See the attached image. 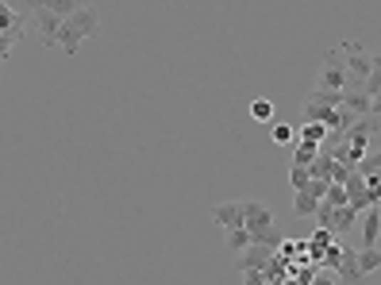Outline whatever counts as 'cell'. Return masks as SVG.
<instances>
[{
	"label": "cell",
	"mask_w": 381,
	"mask_h": 285,
	"mask_svg": "<svg viewBox=\"0 0 381 285\" xmlns=\"http://www.w3.org/2000/svg\"><path fill=\"white\" fill-rule=\"evenodd\" d=\"M251 116L259 120V123H270V120H273V100H266V97L251 100Z\"/></svg>",
	"instance_id": "d6986e66"
},
{
	"label": "cell",
	"mask_w": 381,
	"mask_h": 285,
	"mask_svg": "<svg viewBox=\"0 0 381 285\" xmlns=\"http://www.w3.org/2000/svg\"><path fill=\"white\" fill-rule=\"evenodd\" d=\"M355 224H358V212H355L350 204H347V208H339V212H335V235H347Z\"/></svg>",
	"instance_id": "ac0fdd59"
},
{
	"label": "cell",
	"mask_w": 381,
	"mask_h": 285,
	"mask_svg": "<svg viewBox=\"0 0 381 285\" xmlns=\"http://www.w3.org/2000/svg\"><path fill=\"white\" fill-rule=\"evenodd\" d=\"M320 204L323 201H316L312 193H293V212H297V216H312V220H316Z\"/></svg>",
	"instance_id": "5bb4252c"
},
{
	"label": "cell",
	"mask_w": 381,
	"mask_h": 285,
	"mask_svg": "<svg viewBox=\"0 0 381 285\" xmlns=\"http://www.w3.org/2000/svg\"><path fill=\"white\" fill-rule=\"evenodd\" d=\"M377 239H381V212L370 208V212L362 216V247H377Z\"/></svg>",
	"instance_id": "30bf717a"
},
{
	"label": "cell",
	"mask_w": 381,
	"mask_h": 285,
	"mask_svg": "<svg viewBox=\"0 0 381 285\" xmlns=\"http://www.w3.org/2000/svg\"><path fill=\"white\" fill-rule=\"evenodd\" d=\"M289 185H293V193H308L312 174H308L304 166H289Z\"/></svg>",
	"instance_id": "e0dca14e"
},
{
	"label": "cell",
	"mask_w": 381,
	"mask_h": 285,
	"mask_svg": "<svg viewBox=\"0 0 381 285\" xmlns=\"http://www.w3.org/2000/svg\"><path fill=\"white\" fill-rule=\"evenodd\" d=\"M339 278L343 281H358L362 274H358V251L350 243H343V266H339Z\"/></svg>",
	"instance_id": "4fadbf2b"
},
{
	"label": "cell",
	"mask_w": 381,
	"mask_h": 285,
	"mask_svg": "<svg viewBox=\"0 0 381 285\" xmlns=\"http://www.w3.org/2000/svg\"><path fill=\"white\" fill-rule=\"evenodd\" d=\"M366 185H370V204H381V174H374V177H366Z\"/></svg>",
	"instance_id": "603a6c76"
},
{
	"label": "cell",
	"mask_w": 381,
	"mask_h": 285,
	"mask_svg": "<svg viewBox=\"0 0 381 285\" xmlns=\"http://www.w3.org/2000/svg\"><path fill=\"white\" fill-rule=\"evenodd\" d=\"M97 27H100V16H97V8L93 4H81L78 8V16H70V20L62 24V35H58V46L66 54H78L81 51V43L89 39V35H97Z\"/></svg>",
	"instance_id": "6da1fadb"
},
{
	"label": "cell",
	"mask_w": 381,
	"mask_h": 285,
	"mask_svg": "<svg viewBox=\"0 0 381 285\" xmlns=\"http://www.w3.org/2000/svg\"><path fill=\"white\" fill-rule=\"evenodd\" d=\"M312 285H339V281L328 278V274H316V281H312Z\"/></svg>",
	"instance_id": "d4e9b609"
},
{
	"label": "cell",
	"mask_w": 381,
	"mask_h": 285,
	"mask_svg": "<svg viewBox=\"0 0 381 285\" xmlns=\"http://www.w3.org/2000/svg\"><path fill=\"white\" fill-rule=\"evenodd\" d=\"M243 285H266V274H243Z\"/></svg>",
	"instance_id": "cb8c5ba5"
},
{
	"label": "cell",
	"mask_w": 381,
	"mask_h": 285,
	"mask_svg": "<svg viewBox=\"0 0 381 285\" xmlns=\"http://www.w3.org/2000/svg\"><path fill=\"white\" fill-rule=\"evenodd\" d=\"M31 16H35V27H39V43L43 46H58V35H62V16L51 12V4H31Z\"/></svg>",
	"instance_id": "5b68a950"
},
{
	"label": "cell",
	"mask_w": 381,
	"mask_h": 285,
	"mask_svg": "<svg viewBox=\"0 0 381 285\" xmlns=\"http://www.w3.org/2000/svg\"><path fill=\"white\" fill-rule=\"evenodd\" d=\"M323 266H328V274H339V266H343V243L328 247V254H323Z\"/></svg>",
	"instance_id": "ffe728a7"
},
{
	"label": "cell",
	"mask_w": 381,
	"mask_h": 285,
	"mask_svg": "<svg viewBox=\"0 0 381 285\" xmlns=\"http://www.w3.org/2000/svg\"><path fill=\"white\" fill-rule=\"evenodd\" d=\"M212 220L227 227V232H235V227H246V204L243 201H220L212 204Z\"/></svg>",
	"instance_id": "52a82bcc"
},
{
	"label": "cell",
	"mask_w": 381,
	"mask_h": 285,
	"mask_svg": "<svg viewBox=\"0 0 381 285\" xmlns=\"http://www.w3.org/2000/svg\"><path fill=\"white\" fill-rule=\"evenodd\" d=\"M350 85V73H347V62H343V51H328V58L320 66V78H316V89L323 93H347Z\"/></svg>",
	"instance_id": "7a4b0ae2"
},
{
	"label": "cell",
	"mask_w": 381,
	"mask_h": 285,
	"mask_svg": "<svg viewBox=\"0 0 381 285\" xmlns=\"http://www.w3.org/2000/svg\"><path fill=\"white\" fill-rule=\"evenodd\" d=\"M316 158H320V147H316V142H304V139L293 142V166H304V170H308Z\"/></svg>",
	"instance_id": "7c38bea8"
},
{
	"label": "cell",
	"mask_w": 381,
	"mask_h": 285,
	"mask_svg": "<svg viewBox=\"0 0 381 285\" xmlns=\"http://www.w3.org/2000/svg\"><path fill=\"white\" fill-rule=\"evenodd\" d=\"M343 189H347V201H350L355 212H370V208H374V204H370V185H366V177H362V174H355Z\"/></svg>",
	"instance_id": "9c48e42d"
},
{
	"label": "cell",
	"mask_w": 381,
	"mask_h": 285,
	"mask_svg": "<svg viewBox=\"0 0 381 285\" xmlns=\"http://www.w3.org/2000/svg\"><path fill=\"white\" fill-rule=\"evenodd\" d=\"M273 259H278V251H270V247H246L243 254H235V270L239 274H266Z\"/></svg>",
	"instance_id": "8992f818"
},
{
	"label": "cell",
	"mask_w": 381,
	"mask_h": 285,
	"mask_svg": "<svg viewBox=\"0 0 381 285\" xmlns=\"http://www.w3.org/2000/svg\"><path fill=\"white\" fill-rule=\"evenodd\" d=\"M243 204H246V232H251V239L262 232H273V212L262 201H243Z\"/></svg>",
	"instance_id": "ba28073f"
},
{
	"label": "cell",
	"mask_w": 381,
	"mask_h": 285,
	"mask_svg": "<svg viewBox=\"0 0 381 285\" xmlns=\"http://www.w3.org/2000/svg\"><path fill=\"white\" fill-rule=\"evenodd\" d=\"M328 204L331 208H347L350 201H347V189H343V185H331L328 189Z\"/></svg>",
	"instance_id": "7402d4cb"
},
{
	"label": "cell",
	"mask_w": 381,
	"mask_h": 285,
	"mask_svg": "<svg viewBox=\"0 0 381 285\" xmlns=\"http://www.w3.org/2000/svg\"><path fill=\"white\" fill-rule=\"evenodd\" d=\"M308 174H312V182H331V174H335V158H331V155H320L316 162L308 166Z\"/></svg>",
	"instance_id": "9a60e30c"
},
{
	"label": "cell",
	"mask_w": 381,
	"mask_h": 285,
	"mask_svg": "<svg viewBox=\"0 0 381 285\" xmlns=\"http://www.w3.org/2000/svg\"><path fill=\"white\" fill-rule=\"evenodd\" d=\"M374 116H381V97H374Z\"/></svg>",
	"instance_id": "484cf974"
},
{
	"label": "cell",
	"mask_w": 381,
	"mask_h": 285,
	"mask_svg": "<svg viewBox=\"0 0 381 285\" xmlns=\"http://www.w3.org/2000/svg\"><path fill=\"white\" fill-rule=\"evenodd\" d=\"M27 16H31V4L27 8H20L16 12L12 4H0V54H12V46H16V39L24 35V27H27Z\"/></svg>",
	"instance_id": "3957f363"
},
{
	"label": "cell",
	"mask_w": 381,
	"mask_h": 285,
	"mask_svg": "<svg viewBox=\"0 0 381 285\" xmlns=\"http://www.w3.org/2000/svg\"><path fill=\"white\" fill-rule=\"evenodd\" d=\"M339 51H343V62H347L350 81L366 85V81H370V73H374V54L362 51L358 43H339Z\"/></svg>",
	"instance_id": "277c9868"
},
{
	"label": "cell",
	"mask_w": 381,
	"mask_h": 285,
	"mask_svg": "<svg viewBox=\"0 0 381 285\" xmlns=\"http://www.w3.org/2000/svg\"><path fill=\"white\" fill-rule=\"evenodd\" d=\"M381 270V251L377 247H358V274L362 278H370V274Z\"/></svg>",
	"instance_id": "8fae6325"
},
{
	"label": "cell",
	"mask_w": 381,
	"mask_h": 285,
	"mask_svg": "<svg viewBox=\"0 0 381 285\" xmlns=\"http://www.w3.org/2000/svg\"><path fill=\"white\" fill-rule=\"evenodd\" d=\"M270 135H273V142H281V147H285V142H293V135H297V131H293L289 123H273Z\"/></svg>",
	"instance_id": "44dd1931"
},
{
	"label": "cell",
	"mask_w": 381,
	"mask_h": 285,
	"mask_svg": "<svg viewBox=\"0 0 381 285\" xmlns=\"http://www.w3.org/2000/svg\"><path fill=\"white\" fill-rule=\"evenodd\" d=\"M246 247H254V239H251V232H246V227H235V232H227V251H231V254H243Z\"/></svg>",
	"instance_id": "2e32d148"
}]
</instances>
